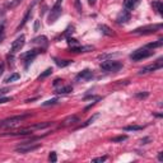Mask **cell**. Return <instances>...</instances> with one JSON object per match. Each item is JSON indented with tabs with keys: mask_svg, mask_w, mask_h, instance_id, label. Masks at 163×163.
Returning <instances> with one entry per match:
<instances>
[{
	"mask_svg": "<svg viewBox=\"0 0 163 163\" xmlns=\"http://www.w3.org/2000/svg\"><path fill=\"white\" fill-rule=\"evenodd\" d=\"M162 28V24H153V26H145V27H140L132 31L134 34H152L157 32L158 29Z\"/></svg>",
	"mask_w": 163,
	"mask_h": 163,
	"instance_id": "6",
	"label": "cell"
},
{
	"mask_svg": "<svg viewBox=\"0 0 163 163\" xmlns=\"http://www.w3.org/2000/svg\"><path fill=\"white\" fill-rule=\"evenodd\" d=\"M8 92V89L7 88H4V89H0V96H3V94H5Z\"/></svg>",
	"mask_w": 163,
	"mask_h": 163,
	"instance_id": "34",
	"label": "cell"
},
{
	"mask_svg": "<svg viewBox=\"0 0 163 163\" xmlns=\"http://www.w3.org/2000/svg\"><path fill=\"white\" fill-rule=\"evenodd\" d=\"M22 2H23V0H11V2L9 3V5H8V8H9V9H14V8H17Z\"/></svg>",
	"mask_w": 163,
	"mask_h": 163,
	"instance_id": "22",
	"label": "cell"
},
{
	"mask_svg": "<svg viewBox=\"0 0 163 163\" xmlns=\"http://www.w3.org/2000/svg\"><path fill=\"white\" fill-rule=\"evenodd\" d=\"M57 101H59L57 98H52V99H49V101L44 102V103H42V106H50V105H55Z\"/></svg>",
	"mask_w": 163,
	"mask_h": 163,
	"instance_id": "26",
	"label": "cell"
},
{
	"mask_svg": "<svg viewBox=\"0 0 163 163\" xmlns=\"http://www.w3.org/2000/svg\"><path fill=\"white\" fill-rule=\"evenodd\" d=\"M55 63H56L57 66H60V68H64V66H68L71 63V60H59V59H55Z\"/></svg>",
	"mask_w": 163,
	"mask_h": 163,
	"instance_id": "19",
	"label": "cell"
},
{
	"mask_svg": "<svg viewBox=\"0 0 163 163\" xmlns=\"http://www.w3.org/2000/svg\"><path fill=\"white\" fill-rule=\"evenodd\" d=\"M73 90V88H71L70 86H66V87H63V88H60V89H57L55 93H57V94H66V93H69V92H71Z\"/></svg>",
	"mask_w": 163,
	"mask_h": 163,
	"instance_id": "18",
	"label": "cell"
},
{
	"mask_svg": "<svg viewBox=\"0 0 163 163\" xmlns=\"http://www.w3.org/2000/svg\"><path fill=\"white\" fill-rule=\"evenodd\" d=\"M93 78V73H92V70H89V69H86V70H83L80 71L79 74L77 75V80H89V79H92Z\"/></svg>",
	"mask_w": 163,
	"mask_h": 163,
	"instance_id": "10",
	"label": "cell"
},
{
	"mask_svg": "<svg viewBox=\"0 0 163 163\" xmlns=\"http://www.w3.org/2000/svg\"><path fill=\"white\" fill-rule=\"evenodd\" d=\"M61 3H63V0H56V3L54 4V7H52V9L50 11V15H49V23L56 22L57 18L61 15V13H63Z\"/></svg>",
	"mask_w": 163,
	"mask_h": 163,
	"instance_id": "3",
	"label": "cell"
},
{
	"mask_svg": "<svg viewBox=\"0 0 163 163\" xmlns=\"http://www.w3.org/2000/svg\"><path fill=\"white\" fill-rule=\"evenodd\" d=\"M98 28L101 29V32L103 33V34H106V36H112V34H113V32L111 31V28L107 27V26H105V24H101Z\"/></svg>",
	"mask_w": 163,
	"mask_h": 163,
	"instance_id": "16",
	"label": "cell"
},
{
	"mask_svg": "<svg viewBox=\"0 0 163 163\" xmlns=\"http://www.w3.org/2000/svg\"><path fill=\"white\" fill-rule=\"evenodd\" d=\"M3 38H4V33H3V34H0V42L3 41Z\"/></svg>",
	"mask_w": 163,
	"mask_h": 163,
	"instance_id": "39",
	"label": "cell"
},
{
	"mask_svg": "<svg viewBox=\"0 0 163 163\" xmlns=\"http://www.w3.org/2000/svg\"><path fill=\"white\" fill-rule=\"evenodd\" d=\"M36 3V2H34ZM34 3H33V5H34ZM33 5H32V7H29L28 8V10H27V13H26V15H24V18H23V21H22V23H21V24L19 26H18V28H17V31H19V29L23 27V26H24L26 24V23L28 22V19H29V17H31V14H32V9H33Z\"/></svg>",
	"mask_w": 163,
	"mask_h": 163,
	"instance_id": "12",
	"label": "cell"
},
{
	"mask_svg": "<svg viewBox=\"0 0 163 163\" xmlns=\"http://www.w3.org/2000/svg\"><path fill=\"white\" fill-rule=\"evenodd\" d=\"M88 3H89L90 5H93V4L96 3V0H88Z\"/></svg>",
	"mask_w": 163,
	"mask_h": 163,
	"instance_id": "38",
	"label": "cell"
},
{
	"mask_svg": "<svg viewBox=\"0 0 163 163\" xmlns=\"http://www.w3.org/2000/svg\"><path fill=\"white\" fill-rule=\"evenodd\" d=\"M163 66V59H159L157 60V63L152 64V65H148V66H144L143 69H140V71H139V74H147V73H152V71H155L161 69Z\"/></svg>",
	"mask_w": 163,
	"mask_h": 163,
	"instance_id": "7",
	"label": "cell"
},
{
	"mask_svg": "<svg viewBox=\"0 0 163 163\" xmlns=\"http://www.w3.org/2000/svg\"><path fill=\"white\" fill-rule=\"evenodd\" d=\"M107 159V157L105 155V157H98V158H94V159H92V162H105Z\"/></svg>",
	"mask_w": 163,
	"mask_h": 163,
	"instance_id": "28",
	"label": "cell"
},
{
	"mask_svg": "<svg viewBox=\"0 0 163 163\" xmlns=\"http://www.w3.org/2000/svg\"><path fill=\"white\" fill-rule=\"evenodd\" d=\"M41 147V144H33L31 142H24L22 144V145L19 147H17L15 148V152L17 153H21V154H24V153H29V152H33V150L36 149H38Z\"/></svg>",
	"mask_w": 163,
	"mask_h": 163,
	"instance_id": "4",
	"label": "cell"
},
{
	"mask_svg": "<svg viewBox=\"0 0 163 163\" xmlns=\"http://www.w3.org/2000/svg\"><path fill=\"white\" fill-rule=\"evenodd\" d=\"M158 161H159V162H162V161H163V153H162V152H159V153H158Z\"/></svg>",
	"mask_w": 163,
	"mask_h": 163,
	"instance_id": "33",
	"label": "cell"
},
{
	"mask_svg": "<svg viewBox=\"0 0 163 163\" xmlns=\"http://www.w3.org/2000/svg\"><path fill=\"white\" fill-rule=\"evenodd\" d=\"M79 120H78V117L77 116H71V117H68L64 121V125L66 126V125H70V124H75V122H78Z\"/></svg>",
	"mask_w": 163,
	"mask_h": 163,
	"instance_id": "20",
	"label": "cell"
},
{
	"mask_svg": "<svg viewBox=\"0 0 163 163\" xmlns=\"http://www.w3.org/2000/svg\"><path fill=\"white\" fill-rule=\"evenodd\" d=\"M3 70H4V64H0V75L3 74Z\"/></svg>",
	"mask_w": 163,
	"mask_h": 163,
	"instance_id": "36",
	"label": "cell"
},
{
	"mask_svg": "<svg viewBox=\"0 0 163 163\" xmlns=\"http://www.w3.org/2000/svg\"><path fill=\"white\" fill-rule=\"evenodd\" d=\"M136 97L138 98H145V97H148V92H145V93H138Z\"/></svg>",
	"mask_w": 163,
	"mask_h": 163,
	"instance_id": "29",
	"label": "cell"
},
{
	"mask_svg": "<svg viewBox=\"0 0 163 163\" xmlns=\"http://www.w3.org/2000/svg\"><path fill=\"white\" fill-rule=\"evenodd\" d=\"M26 44V37L24 36H19L15 41H13V44H11V47H10V52L11 54H17L18 51H21L22 50V47L24 46Z\"/></svg>",
	"mask_w": 163,
	"mask_h": 163,
	"instance_id": "8",
	"label": "cell"
},
{
	"mask_svg": "<svg viewBox=\"0 0 163 163\" xmlns=\"http://www.w3.org/2000/svg\"><path fill=\"white\" fill-rule=\"evenodd\" d=\"M129 19H130V11H129L128 9H126V10H122L121 13L117 15V18H116L117 23H120V24H121V23H126Z\"/></svg>",
	"mask_w": 163,
	"mask_h": 163,
	"instance_id": "11",
	"label": "cell"
},
{
	"mask_svg": "<svg viewBox=\"0 0 163 163\" xmlns=\"http://www.w3.org/2000/svg\"><path fill=\"white\" fill-rule=\"evenodd\" d=\"M61 82H63L61 79H55V80H54V87H57V86H59V84L61 83Z\"/></svg>",
	"mask_w": 163,
	"mask_h": 163,
	"instance_id": "30",
	"label": "cell"
},
{
	"mask_svg": "<svg viewBox=\"0 0 163 163\" xmlns=\"http://www.w3.org/2000/svg\"><path fill=\"white\" fill-rule=\"evenodd\" d=\"M148 140H149L148 138H145V139H142V140H140V143H142V144H147L145 142H148Z\"/></svg>",
	"mask_w": 163,
	"mask_h": 163,
	"instance_id": "37",
	"label": "cell"
},
{
	"mask_svg": "<svg viewBox=\"0 0 163 163\" xmlns=\"http://www.w3.org/2000/svg\"><path fill=\"white\" fill-rule=\"evenodd\" d=\"M21 78V75L18 74V73H13V74H10L8 78H5L4 79V83H11V82H15Z\"/></svg>",
	"mask_w": 163,
	"mask_h": 163,
	"instance_id": "15",
	"label": "cell"
},
{
	"mask_svg": "<svg viewBox=\"0 0 163 163\" xmlns=\"http://www.w3.org/2000/svg\"><path fill=\"white\" fill-rule=\"evenodd\" d=\"M3 33H4V24L0 23V34H3Z\"/></svg>",
	"mask_w": 163,
	"mask_h": 163,
	"instance_id": "35",
	"label": "cell"
},
{
	"mask_svg": "<svg viewBox=\"0 0 163 163\" xmlns=\"http://www.w3.org/2000/svg\"><path fill=\"white\" fill-rule=\"evenodd\" d=\"M101 69L103 71H117L122 68V64L119 61H113V60H107V61L101 63Z\"/></svg>",
	"mask_w": 163,
	"mask_h": 163,
	"instance_id": "5",
	"label": "cell"
},
{
	"mask_svg": "<svg viewBox=\"0 0 163 163\" xmlns=\"http://www.w3.org/2000/svg\"><path fill=\"white\" fill-rule=\"evenodd\" d=\"M152 5H153V8H155L157 13H158L159 15L163 14V4H162L161 0H155V2L152 3Z\"/></svg>",
	"mask_w": 163,
	"mask_h": 163,
	"instance_id": "14",
	"label": "cell"
},
{
	"mask_svg": "<svg viewBox=\"0 0 163 163\" xmlns=\"http://www.w3.org/2000/svg\"><path fill=\"white\" fill-rule=\"evenodd\" d=\"M139 2H140V0H125V2H124V7L128 10L134 9L136 5L139 4Z\"/></svg>",
	"mask_w": 163,
	"mask_h": 163,
	"instance_id": "13",
	"label": "cell"
},
{
	"mask_svg": "<svg viewBox=\"0 0 163 163\" xmlns=\"http://www.w3.org/2000/svg\"><path fill=\"white\" fill-rule=\"evenodd\" d=\"M11 98H8V97H5V98H0V103H5V102H9Z\"/></svg>",
	"mask_w": 163,
	"mask_h": 163,
	"instance_id": "31",
	"label": "cell"
},
{
	"mask_svg": "<svg viewBox=\"0 0 163 163\" xmlns=\"http://www.w3.org/2000/svg\"><path fill=\"white\" fill-rule=\"evenodd\" d=\"M38 52H40V50H37V49L29 50V51H27V52H24V54H22V55H21V59H22V60H24V61H27V63H31L32 60L38 55Z\"/></svg>",
	"mask_w": 163,
	"mask_h": 163,
	"instance_id": "9",
	"label": "cell"
},
{
	"mask_svg": "<svg viewBox=\"0 0 163 163\" xmlns=\"http://www.w3.org/2000/svg\"><path fill=\"white\" fill-rule=\"evenodd\" d=\"M33 44H47V38L45 36H42V37H37L33 40Z\"/></svg>",
	"mask_w": 163,
	"mask_h": 163,
	"instance_id": "24",
	"label": "cell"
},
{
	"mask_svg": "<svg viewBox=\"0 0 163 163\" xmlns=\"http://www.w3.org/2000/svg\"><path fill=\"white\" fill-rule=\"evenodd\" d=\"M124 130H125V131H139V130H143V126H139V125H130V126H125Z\"/></svg>",
	"mask_w": 163,
	"mask_h": 163,
	"instance_id": "17",
	"label": "cell"
},
{
	"mask_svg": "<svg viewBox=\"0 0 163 163\" xmlns=\"http://www.w3.org/2000/svg\"><path fill=\"white\" fill-rule=\"evenodd\" d=\"M28 115H18V116H13V117H8L5 120L0 121V129H11L14 126L19 125L23 120L27 119Z\"/></svg>",
	"mask_w": 163,
	"mask_h": 163,
	"instance_id": "1",
	"label": "cell"
},
{
	"mask_svg": "<svg viewBox=\"0 0 163 163\" xmlns=\"http://www.w3.org/2000/svg\"><path fill=\"white\" fill-rule=\"evenodd\" d=\"M126 139H128V136H126V135H120V136H117V138H113V139H112V142H113V143L124 142V140H126Z\"/></svg>",
	"mask_w": 163,
	"mask_h": 163,
	"instance_id": "25",
	"label": "cell"
},
{
	"mask_svg": "<svg viewBox=\"0 0 163 163\" xmlns=\"http://www.w3.org/2000/svg\"><path fill=\"white\" fill-rule=\"evenodd\" d=\"M163 45V40H159L158 42H154V44H148L145 47H148V49H155V47H161Z\"/></svg>",
	"mask_w": 163,
	"mask_h": 163,
	"instance_id": "21",
	"label": "cell"
},
{
	"mask_svg": "<svg viewBox=\"0 0 163 163\" xmlns=\"http://www.w3.org/2000/svg\"><path fill=\"white\" fill-rule=\"evenodd\" d=\"M49 159H50V162H56V161H57L56 153H55V152H51L50 155H49Z\"/></svg>",
	"mask_w": 163,
	"mask_h": 163,
	"instance_id": "27",
	"label": "cell"
},
{
	"mask_svg": "<svg viewBox=\"0 0 163 163\" xmlns=\"http://www.w3.org/2000/svg\"><path fill=\"white\" fill-rule=\"evenodd\" d=\"M50 74H52V69L51 68H49V69H46L44 73H42L41 75H38V79H44V78H46V77H49Z\"/></svg>",
	"mask_w": 163,
	"mask_h": 163,
	"instance_id": "23",
	"label": "cell"
},
{
	"mask_svg": "<svg viewBox=\"0 0 163 163\" xmlns=\"http://www.w3.org/2000/svg\"><path fill=\"white\" fill-rule=\"evenodd\" d=\"M154 54V51L152 49H148V47H143V49H138L132 54H130V59L132 61H140L143 59H147L149 56H152Z\"/></svg>",
	"mask_w": 163,
	"mask_h": 163,
	"instance_id": "2",
	"label": "cell"
},
{
	"mask_svg": "<svg viewBox=\"0 0 163 163\" xmlns=\"http://www.w3.org/2000/svg\"><path fill=\"white\" fill-rule=\"evenodd\" d=\"M38 27H40V22L36 21V23H34V31H38Z\"/></svg>",
	"mask_w": 163,
	"mask_h": 163,
	"instance_id": "32",
	"label": "cell"
}]
</instances>
